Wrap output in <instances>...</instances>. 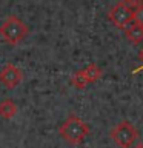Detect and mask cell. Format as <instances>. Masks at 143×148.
Returning a JSON list of instances; mask_svg holds the SVG:
<instances>
[{"label":"cell","mask_w":143,"mask_h":148,"mask_svg":"<svg viewBox=\"0 0 143 148\" xmlns=\"http://www.w3.org/2000/svg\"><path fill=\"white\" fill-rule=\"evenodd\" d=\"M59 134L69 145H80L89 134V125L78 116L72 114L60 125Z\"/></svg>","instance_id":"obj_1"},{"label":"cell","mask_w":143,"mask_h":148,"mask_svg":"<svg viewBox=\"0 0 143 148\" xmlns=\"http://www.w3.org/2000/svg\"><path fill=\"white\" fill-rule=\"evenodd\" d=\"M29 32V26L17 16H9L0 25V37L9 45H17Z\"/></svg>","instance_id":"obj_2"},{"label":"cell","mask_w":143,"mask_h":148,"mask_svg":"<svg viewBox=\"0 0 143 148\" xmlns=\"http://www.w3.org/2000/svg\"><path fill=\"white\" fill-rule=\"evenodd\" d=\"M109 136L115 142L117 147H120V148H131L134 143H136V140L138 139V131H137V128L134 127L131 122L122 120V122H118L112 130H111Z\"/></svg>","instance_id":"obj_3"},{"label":"cell","mask_w":143,"mask_h":148,"mask_svg":"<svg viewBox=\"0 0 143 148\" xmlns=\"http://www.w3.org/2000/svg\"><path fill=\"white\" fill-rule=\"evenodd\" d=\"M134 9H136V2H118L115 3L108 12V18L114 26L125 29L129 23L134 22Z\"/></svg>","instance_id":"obj_4"},{"label":"cell","mask_w":143,"mask_h":148,"mask_svg":"<svg viewBox=\"0 0 143 148\" xmlns=\"http://www.w3.org/2000/svg\"><path fill=\"white\" fill-rule=\"evenodd\" d=\"M23 80V71L22 68L16 66L12 63H8L5 65L0 71V83L8 88V90H12V88L18 86Z\"/></svg>","instance_id":"obj_5"},{"label":"cell","mask_w":143,"mask_h":148,"mask_svg":"<svg viewBox=\"0 0 143 148\" xmlns=\"http://www.w3.org/2000/svg\"><path fill=\"white\" fill-rule=\"evenodd\" d=\"M125 36L132 45H140L143 42V25L137 23L136 20L131 22L125 28Z\"/></svg>","instance_id":"obj_6"},{"label":"cell","mask_w":143,"mask_h":148,"mask_svg":"<svg viewBox=\"0 0 143 148\" xmlns=\"http://www.w3.org/2000/svg\"><path fill=\"white\" fill-rule=\"evenodd\" d=\"M17 114V105L14 103L12 99H6L0 100V117L3 119H12Z\"/></svg>","instance_id":"obj_7"},{"label":"cell","mask_w":143,"mask_h":148,"mask_svg":"<svg viewBox=\"0 0 143 148\" xmlns=\"http://www.w3.org/2000/svg\"><path fill=\"white\" fill-rule=\"evenodd\" d=\"M80 71H82L83 77L86 79L88 83H94V82H97V80H99V79L101 77V74H103L101 68L99 66V65H95V63H89L86 68L80 69Z\"/></svg>","instance_id":"obj_8"},{"label":"cell","mask_w":143,"mask_h":148,"mask_svg":"<svg viewBox=\"0 0 143 148\" xmlns=\"http://www.w3.org/2000/svg\"><path fill=\"white\" fill-rule=\"evenodd\" d=\"M71 83H72L76 88H78V90H83V88H86V85H88V82H86V79L83 77L82 71H76V73L72 74Z\"/></svg>","instance_id":"obj_9"},{"label":"cell","mask_w":143,"mask_h":148,"mask_svg":"<svg viewBox=\"0 0 143 148\" xmlns=\"http://www.w3.org/2000/svg\"><path fill=\"white\" fill-rule=\"evenodd\" d=\"M134 20L143 25V2H136V9H134Z\"/></svg>","instance_id":"obj_10"},{"label":"cell","mask_w":143,"mask_h":148,"mask_svg":"<svg viewBox=\"0 0 143 148\" xmlns=\"http://www.w3.org/2000/svg\"><path fill=\"white\" fill-rule=\"evenodd\" d=\"M131 148H143V143L142 142H138V143H134V145Z\"/></svg>","instance_id":"obj_11"}]
</instances>
